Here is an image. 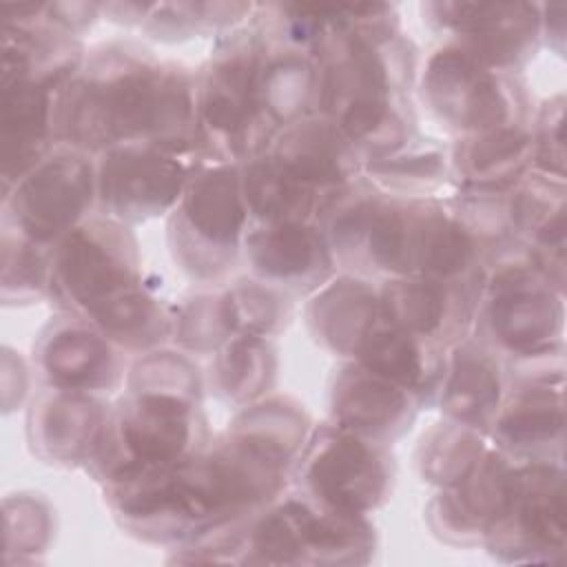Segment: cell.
I'll list each match as a JSON object with an SVG mask.
<instances>
[{
	"label": "cell",
	"mask_w": 567,
	"mask_h": 567,
	"mask_svg": "<svg viewBox=\"0 0 567 567\" xmlns=\"http://www.w3.org/2000/svg\"><path fill=\"white\" fill-rule=\"evenodd\" d=\"M312 49L317 113L339 126L361 164L405 148L414 135V51L390 4L323 7Z\"/></svg>",
	"instance_id": "6da1fadb"
},
{
	"label": "cell",
	"mask_w": 567,
	"mask_h": 567,
	"mask_svg": "<svg viewBox=\"0 0 567 567\" xmlns=\"http://www.w3.org/2000/svg\"><path fill=\"white\" fill-rule=\"evenodd\" d=\"M55 140L89 155L142 142L202 157L195 78L148 51L104 44L60 91Z\"/></svg>",
	"instance_id": "7a4b0ae2"
},
{
	"label": "cell",
	"mask_w": 567,
	"mask_h": 567,
	"mask_svg": "<svg viewBox=\"0 0 567 567\" xmlns=\"http://www.w3.org/2000/svg\"><path fill=\"white\" fill-rule=\"evenodd\" d=\"M359 168L361 159L334 122L321 113L301 117L241 164L248 215L261 224H319L332 199L359 177Z\"/></svg>",
	"instance_id": "3957f363"
},
{
	"label": "cell",
	"mask_w": 567,
	"mask_h": 567,
	"mask_svg": "<svg viewBox=\"0 0 567 567\" xmlns=\"http://www.w3.org/2000/svg\"><path fill=\"white\" fill-rule=\"evenodd\" d=\"M268 40L259 24L224 38L195 80L197 144L208 164H244L259 155L277 128L261 104Z\"/></svg>",
	"instance_id": "277c9868"
},
{
	"label": "cell",
	"mask_w": 567,
	"mask_h": 567,
	"mask_svg": "<svg viewBox=\"0 0 567 567\" xmlns=\"http://www.w3.org/2000/svg\"><path fill=\"white\" fill-rule=\"evenodd\" d=\"M204 447L199 401L159 390H128L109 423L91 461L106 483H122L157 472Z\"/></svg>",
	"instance_id": "5b68a950"
},
{
	"label": "cell",
	"mask_w": 567,
	"mask_h": 567,
	"mask_svg": "<svg viewBox=\"0 0 567 567\" xmlns=\"http://www.w3.org/2000/svg\"><path fill=\"white\" fill-rule=\"evenodd\" d=\"M248 217L241 164H202L190 175L168 224L175 261L193 279H221L237 261Z\"/></svg>",
	"instance_id": "8992f818"
},
{
	"label": "cell",
	"mask_w": 567,
	"mask_h": 567,
	"mask_svg": "<svg viewBox=\"0 0 567 567\" xmlns=\"http://www.w3.org/2000/svg\"><path fill=\"white\" fill-rule=\"evenodd\" d=\"M135 239L111 217H89L51 248L49 295L69 315L95 312L140 288Z\"/></svg>",
	"instance_id": "52a82bcc"
},
{
	"label": "cell",
	"mask_w": 567,
	"mask_h": 567,
	"mask_svg": "<svg viewBox=\"0 0 567 567\" xmlns=\"http://www.w3.org/2000/svg\"><path fill=\"white\" fill-rule=\"evenodd\" d=\"M563 290L529 261H503L485 275L476 308L478 343L516 361L560 348Z\"/></svg>",
	"instance_id": "ba28073f"
},
{
	"label": "cell",
	"mask_w": 567,
	"mask_h": 567,
	"mask_svg": "<svg viewBox=\"0 0 567 567\" xmlns=\"http://www.w3.org/2000/svg\"><path fill=\"white\" fill-rule=\"evenodd\" d=\"M2 193L4 230L51 250L89 219L97 199L95 164L89 153L58 144Z\"/></svg>",
	"instance_id": "9c48e42d"
},
{
	"label": "cell",
	"mask_w": 567,
	"mask_h": 567,
	"mask_svg": "<svg viewBox=\"0 0 567 567\" xmlns=\"http://www.w3.org/2000/svg\"><path fill=\"white\" fill-rule=\"evenodd\" d=\"M394 463L388 445L334 423L315 427L299 456L297 483L308 498L346 514L365 516L392 489Z\"/></svg>",
	"instance_id": "30bf717a"
},
{
	"label": "cell",
	"mask_w": 567,
	"mask_h": 567,
	"mask_svg": "<svg viewBox=\"0 0 567 567\" xmlns=\"http://www.w3.org/2000/svg\"><path fill=\"white\" fill-rule=\"evenodd\" d=\"M421 93L439 122L461 137L525 122V93L516 78L478 62L454 42L427 58Z\"/></svg>",
	"instance_id": "8fae6325"
},
{
	"label": "cell",
	"mask_w": 567,
	"mask_h": 567,
	"mask_svg": "<svg viewBox=\"0 0 567 567\" xmlns=\"http://www.w3.org/2000/svg\"><path fill=\"white\" fill-rule=\"evenodd\" d=\"M374 536L359 514L330 509L306 494L266 509L248 529V560L261 563H357Z\"/></svg>",
	"instance_id": "7c38bea8"
},
{
	"label": "cell",
	"mask_w": 567,
	"mask_h": 567,
	"mask_svg": "<svg viewBox=\"0 0 567 567\" xmlns=\"http://www.w3.org/2000/svg\"><path fill=\"white\" fill-rule=\"evenodd\" d=\"M202 164L206 162L197 155L142 142L102 151L95 164L102 215L133 224L175 208Z\"/></svg>",
	"instance_id": "4fadbf2b"
},
{
	"label": "cell",
	"mask_w": 567,
	"mask_h": 567,
	"mask_svg": "<svg viewBox=\"0 0 567 567\" xmlns=\"http://www.w3.org/2000/svg\"><path fill=\"white\" fill-rule=\"evenodd\" d=\"M563 540V470L554 463L514 465L507 503L485 532L487 547L507 560H538L560 551Z\"/></svg>",
	"instance_id": "5bb4252c"
},
{
	"label": "cell",
	"mask_w": 567,
	"mask_h": 567,
	"mask_svg": "<svg viewBox=\"0 0 567 567\" xmlns=\"http://www.w3.org/2000/svg\"><path fill=\"white\" fill-rule=\"evenodd\" d=\"M427 22L478 62L514 73L536 51L540 7L529 2H425Z\"/></svg>",
	"instance_id": "9a60e30c"
},
{
	"label": "cell",
	"mask_w": 567,
	"mask_h": 567,
	"mask_svg": "<svg viewBox=\"0 0 567 567\" xmlns=\"http://www.w3.org/2000/svg\"><path fill=\"white\" fill-rule=\"evenodd\" d=\"M485 270L441 279V277H392L379 297L388 317L412 334L450 348L465 339L474 323Z\"/></svg>",
	"instance_id": "2e32d148"
},
{
	"label": "cell",
	"mask_w": 567,
	"mask_h": 567,
	"mask_svg": "<svg viewBox=\"0 0 567 567\" xmlns=\"http://www.w3.org/2000/svg\"><path fill=\"white\" fill-rule=\"evenodd\" d=\"M241 248L259 281L281 292L317 290L337 266L326 233L315 221H255Z\"/></svg>",
	"instance_id": "e0dca14e"
},
{
	"label": "cell",
	"mask_w": 567,
	"mask_h": 567,
	"mask_svg": "<svg viewBox=\"0 0 567 567\" xmlns=\"http://www.w3.org/2000/svg\"><path fill=\"white\" fill-rule=\"evenodd\" d=\"M35 368L44 383L69 392H111L122 381L115 343L73 315L51 323L35 343Z\"/></svg>",
	"instance_id": "ac0fdd59"
},
{
	"label": "cell",
	"mask_w": 567,
	"mask_h": 567,
	"mask_svg": "<svg viewBox=\"0 0 567 567\" xmlns=\"http://www.w3.org/2000/svg\"><path fill=\"white\" fill-rule=\"evenodd\" d=\"M60 91L49 82L2 71V186L20 179L58 146L55 104Z\"/></svg>",
	"instance_id": "d6986e66"
},
{
	"label": "cell",
	"mask_w": 567,
	"mask_h": 567,
	"mask_svg": "<svg viewBox=\"0 0 567 567\" xmlns=\"http://www.w3.org/2000/svg\"><path fill=\"white\" fill-rule=\"evenodd\" d=\"M489 430L496 450L507 458L551 463V445L558 452L563 447V383L554 385L551 374H527L503 396Z\"/></svg>",
	"instance_id": "ffe728a7"
},
{
	"label": "cell",
	"mask_w": 567,
	"mask_h": 567,
	"mask_svg": "<svg viewBox=\"0 0 567 567\" xmlns=\"http://www.w3.org/2000/svg\"><path fill=\"white\" fill-rule=\"evenodd\" d=\"M419 405L410 390L354 361L339 370L330 390L332 423L381 443L410 430Z\"/></svg>",
	"instance_id": "44dd1931"
},
{
	"label": "cell",
	"mask_w": 567,
	"mask_h": 567,
	"mask_svg": "<svg viewBox=\"0 0 567 567\" xmlns=\"http://www.w3.org/2000/svg\"><path fill=\"white\" fill-rule=\"evenodd\" d=\"M109 414L93 394L49 388L29 410L31 447L47 463H91L102 443Z\"/></svg>",
	"instance_id": "7402d4cb"
},
{
	"label": "cell",
	"mask_w": 567,
	"mask_h": 567,
	"mask_svg": "<svg viewBox=\"0 0 567 567\" xmlns=\"http://www.w3.org/2000/svg\"><path fill=\"white\" fill-rule=\"evenodd\" d=\"M512 458L498 450H485L476 465L456 483L441 489L430 505L432 527L458 543L485 538L489 525L507 503L512 485Z\"/></svg>",
	"instance_id": "603a6c76"
},
{
	"label": "cell",
	"mask_w": 567,
	"mask_h": 567,
	"mask_svg": "<svg viewBox=\"0 0 567 567\" xmlns=\"http://www.w3.org/2000/svg\"><path fill=\"white\" fill-rule=\"evenodd\" d=\"M436 399L450 421L481 432L489 430L503 403L498 357L472 339L450 346Z\"/></svg>",
	"instance_id": "cb8c5ba5"
},
{
	"label": "cell",
	"mask_w": 567,
	"mask_h": 567,
	"mask_svg": "<svg viewBox=\"0 0 567 567\" xmlns=\"http://www.w3.org/2000/svg\"><path fill=\"white\" fill-rule=\"evenodd\" d=\"M532 155L525 124L465 135L450 151V175L463 190H509L529 171Z\"/></svg>",
	"instance_id": "d4e9b609"
},
{
	"label": "cell",
	"mask_w": 567,
	"mask_h": 567,
	"mask_svg": "<svg viewBox=\"0 0 567 567\" xmlns=\"http://www.w3.org/2000/svg\"><path fill=\"white\" fill-rule=\"evenodd\" d=\"M383 315L379 292L361 279L341 277L310 301L308 326L321 346L339 357L354 359L359 346Z\"/></svg>",
	"instance_id": "484cf974"
},
{
	"label": "cell",
	"mask_w": 567,
	"mask_h": 567,
	"mask_svg": "<svg viewBox=\"0 0 567 567\" xmlns=\"http://www.w3.org/2000/svg\"><path fill=\"white\" fill-rule=\"evenodd\" d=\"M261 104L277 131L317 113L315 58L268 42L261 66Z\"/></svg>",
	"instance_id": "4316f807"
},
{
	"label": "cell",
	"mask_w": 567,
	"mask_h": 567,
	"mask_svg": "<svg viewBox=\"0 0 567 567\" xmlns=\"http://www.w3.org/2000/svg\"><path fill=\"white\" fill-rule=\"evenodd\" d=\"M277 359L264 337H233L210 365V383L228 403H255L275 383Z\"/></svg>",
	"instance_id": "83f0119b"
},
{
	"label": "cell",
	"mask_w": 567,
	"mask_h": 567,
	"mask_svg": "<svg viewBox=\"0 0 567 567\" xmlns=\"http://www.w3.org/2000/svg\"><path fill=\"white\" fill-rule=\"evenodd\" d=\"M104 13H124L126 22H135L157 33V38H186L190 33L228 27L255 11V4L241 2H128V4H104ZM122 18V20H124Z\"/></svg>",
	"instance_id": "f1b7e54d"
},
{
	"label": "cell",
	"mask_w": 567,
	"mask_h": 567,
	"mask_svg": "<svg viewBox=\"0 0 567 567\" xmlns=\"http://www.w3.org/2000/svg\"><path fill=\"white\" fill-rule=\"evenodd\" d=\"M372 184L396 193V197H432L450 175V153L439 146L410 144L392 155L365 164Z\"/></svg>",
	"instance_id": "f546056e"
},
{
	"label": "cell",
	"mask_w": 567,
	"mask_h": 567,
	"mask_svg": "<svg viewBox=\"0 0 567 567\" xmlns=\"http://www.w3.org/2000/svg\"><path fill=\"white\" fill-rule=\"evenodd\" d=\"M485 450L487 445L481 430L447 419L421 439L419 472L427 483L447 487L461 481L485 454Z\"/></svg>",
	"instance_id": "4dcf8cb0"
},
{
	"label": "cell",
	"mask_w": 567,
	"mask_h": 567,
	"mask_svg": "<svg viewBox=\"0 0 567 567\" xmlns=\"http://www.w3.org/2000/svg\"><path fill=\"white\" fill-rule=\"evenodd\" d=\"M281 290L264 281H237L224 292L233 337H268L288 319V303Z\"/></svg>",
	"instance_id": "1f68e13d"
},
{
	"label": "cell",
	"mask_w": 567,
	"mask_h": 567,
	"mask_svg": "<svg viewBox=\"0 0 567 567\" xmlns=\"http://www.w3.org/2000/svg\"><path fill=\"white\" fill-rule=\"evenodd\" d=\"M51 250L2 233V297L7 303L31 301L49 292Z\"/></svg>",
	"instance_id": "d6a6232c"
},
{
	"label": "cell",
	"mask_w": 567,
	"mask_h": 567,
	"mask_svg": "<svg viewBox=\"0 0 567 567\" xmlns=\"http://www.w3.org/2000/svg\"><path fill=\"white\" fill-rule=\"evenodd\" d=\"M171 334L188 350L221 348L233 339L224 295H197L186 299L171 317Z\"/></svg>",
	"instance_id": "836d02e7"
},
{
	"label": "cell",
	"mask_w": 567,
	"mask_h": 567,
	"mask_svg": "<svg viewBox=\"0 0 567 567\" xmlns=\"http://www.w3.org/2000/svg\"><path fill=\"white\" fill-rule=\"evenodd\" d=\"M128 390H159L199 401L197 368L175 352H148L133 368Z\"/></svg>",
	"instance_id": "e575fe53"
},
{
	"label": "cell",
	"mask_w": 567,
	"mask_h": 567,
	"mask_svg": "<svg viewBox=\"0 0 567 567\" xmlns=\"http://www.w3.org/2000/svg\"><path fill=\"white\" fill-rule=\"evenodd\" d=\"M563 97H554L543 104L532 133V164L538 173L563 179L565 175V133H563Z\"/></svg>",
	"instance_id": "d590c367"
}]
</instances>
